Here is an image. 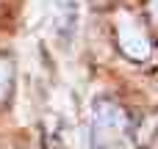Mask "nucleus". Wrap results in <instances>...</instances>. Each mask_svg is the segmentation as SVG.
I'll list each match as a JSON object with an SVG mask.
<instances>
[{"label": "nucleus", "mask_w": 158, "mask_h": 149, "mask_svg": "<svg viewBox=\"0 0 158 149\" xmlns=\"http://www.w3.org/2000/svg\"><path fill=\"white\" fill-rule=\"evenodd\" d=\"M53 17H56V28H58V33H61V36H69L72 28H75V19H78V14H75V3H72V0H58Z\"/></svg>", "instance_id": "3"}, {"label": "nucleus", "mask_w": 158, "mask_h": 149, "mask_svg": "<svg viewBox=\"0 0 158 149\" xmlns=\"http://www.w3.org/2000/svg\"><path fill=\"white\" fill-rule=\"evenodd\" d=\"M8 86H11V64L0 58V100L6 97V91H8Z\"/></svg>", "instance_id": "4"}, {"label": "nucleus", "mask_w": 158, "mask_h": 149, "mask_svg": "<svg viewBox=\"0 0 158 149\" xmlns=\"http://www.w3.org/2000/svg\"><path fill=\"white\" fill-rule=\"evenodd\" d=\"M150 14H153V22L158 25V0H150Z\"/></svg>", "instance_id": "5"}, {"label": "nucleus", "mask_w": 158, "mask_h": 149, "mask_svg": "<svg viewBox=\"0 0 158 149\" xmlns=\"http://www.w3.org/2000/svg\"><path fill=\"white\" fill-rule=\"evenodd\" d=\"M114 25H117L119 50L128 58H133V61H144L150 55V39H147L144 28L139 25V19L133 14H128V11H119L117 19H114Z\"/></svg>", "instance_id": "2"}, {"label": "nucleus", "mask_w": 158, "mask_h": 149, "mask_svg": "<svg viewBox=\"0 0 158 149\" xmlns=\"http://www.w3.org/2000/svg\"><path fill=\"white\" fill-rule=\"evenodd\" d=\"M128 133V116L117 102L100 100L92 116V149H119Z\"/></svg>", "instance_id": "1"}]
</instances>
